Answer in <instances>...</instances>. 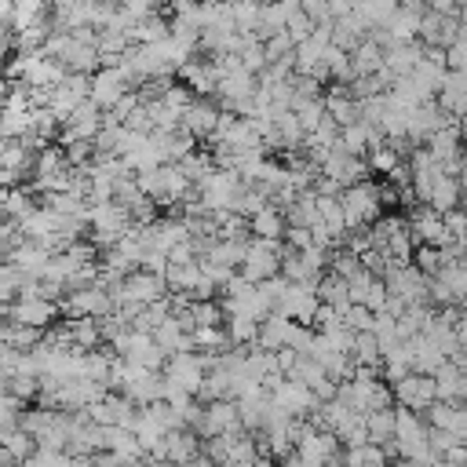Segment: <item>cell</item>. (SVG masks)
Here are the masks:
<instances>
[{"instance_id": "cell-1", "label": "cell", "mask_w": 467, "mask_h": 467, "mask_svg": "<svg viewBox=\"0 0 467 467\" xmlns=\"http://www.w3.org/2000/svg\"><path fill=\"white\" fill-rule=\"evenodd\" d=\"M339 204H343V219H347V230H361V226H372L383 212V190L376 182H354L339 193Z\"/></svg>"}, {"instance_id": "cell-2", "label": "cell", "mask_w": 467, "mask_h": 467, "mask_svg": "<svg viewBox=\"0 0 467 467\" xmlns=\"http://www.w3.org/2000/svg\"><path fill=\"white\" fill-rule=\"evenodd\" d=\"M281 259H285L281 241L252 237V241H248V252H244V259H241V266H237V274H241L244 281L259 285V281H266V277H277V274H281Z\"/></svg>"}, {"instance_id": "cell-3", "label": "cell", "mask_w": 467, "mask_h": 467, "mask_svg": "<svg viewBox=\"0 0 467 467\" xmlns=\"http://www.w3.org/2000/svg\"><path fill=\"white\" fill-rule=\"evenodd\" d=\"M270 401L277 405V409H285L288 416H296V420H306L321 401H317V394L306 387V383H299L296 376H281L274 387H270Z\"/></svg>"}, {"instance_id": "cell-4", "label": "cell", "mask_w": 467, "mask_h": 467, "mask_svg": "<svg viewBox=\"0 0 467 467\" xmlns=\"http://www.w3.org/2000/svg\"><path fill=\"white\" fill-rule=\"evenodd\" d=\"M390 387H394L398 405H405V409H412V412H420V416L438 401V379L427 376V372H409V376H401V379L390 383Z\"/></svg>"}, {"instance_id": "cell-5", "label": "cell", "mask_w": 467, "mask_h": 467, "mask_svg": "<svg viewBox=\"0 0 467 467\" xmlns=\"http://www.w3.org/2000/svg\"><path fill=\"white\" fill-rule=\"evenodd\" d=\"M234 431H244V427H241L237 398L204 401V416H201V423H197V434H201V438H219V434H234Z\"/></svg>"}, {"instance_id": "cell-6", "label": "cell", "mask_w": 467, "mask_h": 467, "mask_svg": "<svg viewBox=\"0 0 467 467\" xmlns=\"http://www.w3.org/2000/svg\"><path fill=\"white\" fill-rule=\"evenodd\" d=\"M409 230H412V241L416 244H431V248H449L456 241L449 234V226H445V215L434 212L431 204H423V208H416L409 215Z\"/></svg>"}, {"instance_id": "cell-7", "label": "cell", "mask_w": 467, "mask_h": 467, "mask_svg": "<svg viewBox=\"0 0 467 467\" xmlns=\"http://www.w3.org/2000/svg\"><path fill=\"white\" fill-rule=\"evenodd\" d=\"M208 354H197V350H179V354H168V372L179 387H186L193 398L201 394V383H204V372H208Z\"/></svg>"}, {"instance_id": "cell-8", "label": "cell", "mask_w": 467, "mask_h": 467, "mask_svg": "<svg viewBox=\"0 0 467 467\" xmlns=\"http://www.w3.org/2000/svg\"><path fill=\"white\" fill-rule=\"evenodd\" d=\"M131 77L120 69V66H106V69H95V77H91V102L95 106H102V109H113L131 88Z\"/></svg>"}, {"instance_id": "cell-9", "label": "cell", "mask_w": 467, "mask_h": 467, "mask_svg": "<svg viewBox=\"0 0 467 467\" xmlns=\"http://www.w3.org/2000/svg\"><path fill=\"white\" fill-rule=\"evenodd\" d=\"M55 314H58V306H55L47 296H36V292H22L18 303L11 306V321H15V325H29V328L51 325Z\"/></svg>"}, {"instance_id": "cell-10", "label": "cell", "mask_w": 467, "mask_h": 467, "mask_svg": "<svg viewBox=\"0 0 467 467\" xmlns=\"http://www.w3.org/2000/svg\"><path fill=\"white\" fill-rule=\"evenodd\" d=\"M204 452V445H201V434L197 431H190V427H179V431H168L164 434V441H161V449H157V460H168V463H186V460H193V456H201Z\"/></svg>"}, {"instance_id": "cell-11", "label": "cell", "mask_w": 467, "mask_h": 467, "mask_svg": "<svg viewBox=\"0 0 467 467\" xmlns=\"http://www.w3.org/2000/svg\"><path fill=\"white\" fill-rule=\"evenodd\" d=\"M463 22H456V15H434V11H423V22H420V40L427 47H449L456 40Z\"/></svg>"}, {"instance_id": "cell-12", "label": "cell", "mask_w": 467, "mask_h": 467, "mask_svg": "<svg viewBox=\"0 0 467 467\" xmlns=\"http://www.w3.org/2000/svg\"><path fill=\"white\" fill-rule=\"evenodd\" d=\"M438 106H441L445 117H456V120L467 113V77H463L460 69H449V77L441 80V88H438Z\"/></svg>"}, {"instance_id": "cell-13", "label": "cell", "mask_w": 467, "mask_h": 467, "mask_svg": "<svg viewBox=\"0 0 467 467\" xmlns=\"http://www.w3.org/2000/svg\"><path fill=\"white\" fill-rule=\"evenodd\" d=\"M219 109L212 106V102H190L186 106V113H182V131H190L193 139H212L215 135V128H219Z\"/></svg>"}, {"instance_id": "cell-14", "label": "cell", "mask_w": 467, "mask_h": 467, "mask_svg": "<svg viewBox=\"0 0 467 467\" xmlns=\"http://www.w3.org/2000/svg\"><path fill=\"white\" fill-rule=\"evenodd\" d=\"M285 230H288V215H285V208H281V204H266V208H259V212L248 219V234H252V237L281 241V237H285Z\"/></svg>"}, {"instance_id": "cell-15", "label": "cell", "mask_w": 467, "mask_h": 467, "mask_svg": "<svg viewBox=\"0 0 467 467\" xmlns=\"http://www.w3.org/2000/svg\"><path fill=\"white\" fill-rule=\"evenodd\" d=\"M427 204L434 208V212H452V208H460L463 204V190H460V175H449V171H441L438 175V182L431 186V197H427Z\"/></svg>"}, {"instance_id": "cell-16", "label": "cell", "mask_w": 467, "mask_h": 467, "mask_svg": "<svg viewBox=\"0 0 467 467\" xmlns=\"http://www.w3.org/2000/svg\"><path fill=\"white\" fill-rule=\"evenodd\" d=\"M423 51L427 47H420V44H387V73L398 80V77H409L412 69H416V62L423 58Z\"/></svg>"}, {"instance_id": "cell-17", "label": "cell", "mask_w": 467, "mask_h": 467, "mask_svg": "<svg viewBox=\"0 0 467 467\" xmlns=\"http://www.w3.org/2000/svg\"><path fill=\"white\" fill-rule=\"evenodd\" d=\"M409 343H412V372H427V376H434V372L449 361V354H445V350H438L423 332H420V336H412Z\"/></svg>"}, {"instance_id": "cell-18", "label": "cell", "mask_w": 467, "mask_h": 467, "mask_svg": "<svg viewBox=\"0 0 467 467\" xmlns=\"http://www.w3.org/2000/svg\"><path fill=\"white\" fill-rule=\"evenodd\" d=\"M339 460H343V467H387V449L376 441H365V445L343 449Z\"/></svg>"}, {"instance_id": "cell-19", "label": "cell", "mask_w": 467, "mask_h": 467, "mask_svg": "<svg viewBox=\"0 0 467 467\" xmlns=\"http://www.w3.org/2000/svg\"><path fill=\"white\" fill-rule=\"evenodd\" d=\"M365 434L376 445H390L394 441V409H372V412H365Z\"/></svg>"}, {"instance_id": "cell-20", "label": "cell", "mask_w": 467, "mask_h": 467, "mask_svg": "<svg viewBox=\"0 0 467 467\" xmlns=\"http://www.w3.org/2000/svg\"><path fill=\"white\" fill-rule=\"evenodd\" d=\"M226 336H230V347H248L259 339V321L248 314H226Z\"/></svg>"}, {"instance_id": "cell-21", "label": "cell", "mask_w": 467, "mask_h": 467, "mask_svg": "<svg viewBox=\"0 0 467 467\" xmlns=\"http://www.w3.org/2000/svg\"><path fill=\"white\" fill-rule=\"evenodd\" d=\"M4 449L22 463L26 456H33V452H36V438H33L26 427H11V431L4 434Z\"/></svg>"}, {"instance_id": "cell-22", "label": "cell", "mask_w": 467, "mask_h": 467, "mask_svg": "<svg viewBox=\"0 0 467 467\" xmlns=\"http://www.w3.org/2000/svg\"><path fill=\"white\" fill-rule=\"evenodd\" d=\"M117 4H120V11H128L131 18L153 15V7H157V0H117Z\"/></svg>"}, {"instance_id": "cell-23", "label": "cell", "mask_w": 467, "mask_h": 467, "mask_svg": "<svg viewBox=\"0 0 467 467\" xmlns=\"http://www.w3.org/2000/svg\"><path fill=\"white\" fill-rule=\"evenodd\" d=\"M427 11H434V15H460V0H427Z\"/></svg>"}, {"instance_id": "cell-24", "label": "cell", "mask_w": 467, "mask_h": 467, "mask_svg": "<svg viewBox=\"0 0 467 467\" xmlns=\"http://www.w3.org/2000/svg\"><path fill=\"white\" fill-rule=\"evenodd\" d=\"M452 328H456V343H460V347H467V314H463V310L456 314V321H452Z\"/></svg>"}, {"instance_id": "cell-25", "label": "cell", "mask_w": 467, "mask_h": 467, "mask_svg": "<svg viewBox=\"0 0 467 467\" xmlns=\"http://www.w3.org/2000/svg\"><path fill=\"white\" fill-rule=\"evenodd\" d=\"M452 361H456V368H460V372L467 376V347H460V350L452 354Z\"/></svg>"}, {"instance_id": "cell-26", "label": "cell", "mask_w": 467, "mask_h": 467, "mask_svg": "<svg viewBox=\"0 0 467 467\" xmlns=\"http://www.w3.org/2000/svg\"><path fill=\"white\" fill-rule=\"evenodd\" d=\"M139 467H175V463H168V460H157V456H146Z\"/></svg>"}, {"instance_id": "cell-27", "label": "cell", "mask_w": 467, "mask_h": 467, "mask_svg": "<svg viewBox=\"0 0 467 467\" xmlns=\"http://www.w3.org/2000/svg\"><path fill=\"white\" fill-rule=\"evenodd\" d=\"M387 467H420V463H412V460H405V456H398L394 463H387Z\"/></svg>"}, {"instance_id": "cell-28", "label": "cell", "mask_w": 467, "mask_h": 467, "mask_svg": "<svg viewBox=\"0 0 467 467\" xmlns=\"http://www.w3.org/2000/svg\"><path fill=\"white\" fill-rule=\"evenodd\" d=\"M460 22L467 26V0H460Z\"/></svg>"}]
</instances>
